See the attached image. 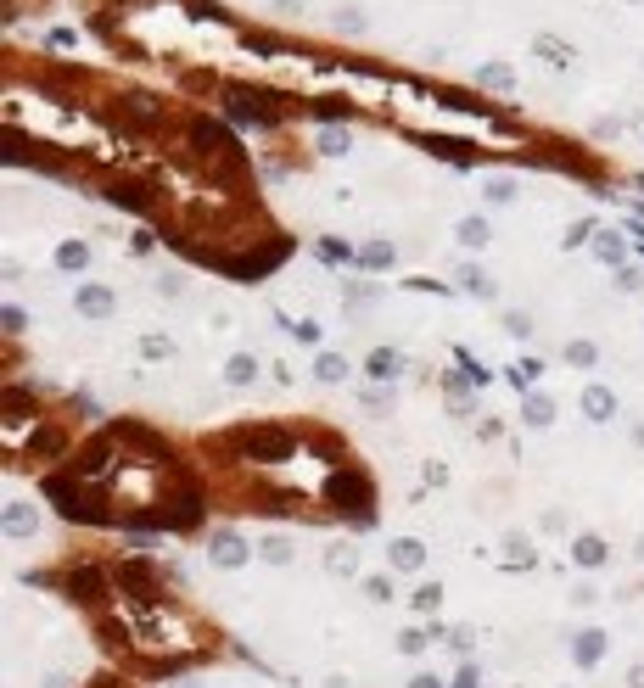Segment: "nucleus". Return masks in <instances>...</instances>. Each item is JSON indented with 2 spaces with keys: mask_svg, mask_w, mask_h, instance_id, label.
Instances as JSON below:
<instances>
[{
  "mask_svg": "<svg viewBox=\"0 0 644 688\" xmlns=\"http://www.w3.org/2000/svg\"><path fill=\"white\" fill-rule=\"evenodd\" d=\"M326 499H331V504H337V509H342L359 532H365V527H376V509H370L376 499H370V481H365L359 470H331Z\"/></svg>",
  "mask_w": 644,
  "mask_h": 688,
  "instance_id": "nucleus-1",
  "label": "nucleus"
},
{
  "mask_svg": "<svg viewBox=\"0 0 644 688\" xmlns=\"http://www.w3.org/2000/svg\"><path fill=\"white\" fill-rule=\"evenodd\" d=\"M135 520H141V527H157V532H190V527H202V499H197V493L151 499Z\"/></svg>",
  "mask_w": 644,
  "mask_h": 688,
  "instance_id": "nucleus-2",
  "label": "nucleus"
},
{
  "mask_svg": "<svg viewBox=\"0 0 644 688\" xmlns=\"http://www.w3.org/2000/svg\"><path fill=\"white\" fill-rule=\"evenodd\" d=\"M280 102L269 90H252V84H224V112L230 118H241V123H252V129H275V112Z\"/></svg>",
  "mask_w": 644,
  "mask_h": 688,
  "instance_id": "nucleus-3",
  "label": "nucleus"
},
{
  "mask_svg": "<svg viewBox=\"0 0 644 688\" xmlns=\"http://www.w3.org/2000/svg\"><path fill=\"white\" fill-rule=\"evenodd\" d=\"M236 453L247 459V465H269V459L292 453V431H286V425H247V431L236 437Z\"/></svg>",
  "mask_w": 644,
  "mask_h": 688,
  "instance_id": "nucleus-4",
  "label": "nucleus"
},
{
  "mask_svg": "<svg viewBox=\"0 0 644 688\" xmlns=\"http://www.w3.org/2000/svg\"><path fill=\"white\" fill-rule=\"evenodd\" d=\"M62 587H68V599H73V605H84V610H107V605L118 599V594H107V571H102V566H90V560L68 566Z\"/></svg>",
  "mask_w": 644,
  "mask_h": 688,
  "instance_id": "nucleus-5",
  "label": "nucleus"
},
{
  "mask_svg": "<svg viewBox=\"0 0 644 688\" xmlns=\"http://www.w3.org/2000/svg\"><path fill=\"white\" fill-rule=\"evenodd\" d=\"M286 252H292V247H286L280 236H269V241H258L252 252H236V257H224V269H230V275H241V280H252V275H269V269L280 264Z\"/></svg>",
  "mask_w": 644,
  "mask_h": 688,
  "instance_id": "nucleus-6",
  "label": "nucleus"
},
{
  "mask_svg": "<svg viewBox=\"0 0 644 688\" xmlns=\"http://www.w3.org/2000/svg\"><path fill=\"white\" fill-rule=\"evenodd\" d=\"M118 118L129 123V129H163L169 123V112L151 102V95H135V90H123L118 95Z\"/></svg>",
  "mask_w": 644,
  "mask_h": 688,
  "instance_id": "nucleus-7",
  "label": "nucleus"
},
{
  "mask_svg": "<svg viewBox=\"0 0 644 688\" xmlns=\"http://www.w3.org/2000/svg\"><path fill=\"white\" fill-rule=\"evenodd\" d=\"M107 202H118V208H129V213H151L157 196H151V185H141V179H107Z\"/></svg>",
  "mask_w": 644,
  "mask_h": 688,
  "instance_id": "nucleus-8",
  "label": "nucleus"
},
{
  "mask_svg": "<svg viewBox=\"0 0 644 688\" xmlns=\"http://www.w3.org/2000/svg\"><path fill=\"white\" fill-rule=\"evenodd\" d=\"M208 554H213V566H219V571H236V566L247 560V543H241V532H219Z\"/></svg>",
  "mask_w": 644,
  "mask_h": 688,
  "instance_id": "nucleus-9",
  "label": "nucleus"
},
{
  "mask_svg": "<svg viewBox=\"0 0 644 688\" xmlns=\"http://www.w3.org/2000/svg\"><path fill=\"white\" fill-rule=\"evenodd\" d=\"M73 303H79L84 319H107V314L118 308V297H112L107 286H79V297H73Z\"/></svg>",
  "mask_w": 644,
  "mask_h": 688,
  "instance_id": "nucleus-10",
  "label": "nucleus"
},
{
  "mask_svg": "<svg viewBox=\"0 0 644 688\" xmlns=\"http://www.w3.org/2000/svg\"><path fill=\"white\" fill-rule=\"evenodd\" d=\"M0 532H6V538H34V532H40V515L28 509V504H6V515H0Z\"/></svg>",
  "mask_w": 644,
  "mask_h": 688,
  "instance_id": "nucleus-11",
  "label": "nucleus"
},
{
  "mask_svg": "<svg viewBox=\"0 0 644 688\" xmlns=\"http://www.w3.org/2000/svg\"><path fill=\"white\" fill-rule=\"evenodd\" d=\"M386 566H393V571H421V566H426V548L415 543V538H393V548H386Z\"/></svg>",
  "mask_w": 644,
  "mask_h": 688,
  "instance_id": "nucleus-12",
  "label": "nucleus"
},
{
  "mask_svg": "<svg viewBox=\"0 0 644 688\" xmlns=\"http://www.w3.org/2000/svg\"><path fill=\"white\" fill-rule=\"evenodd\" d=\"M415 141H421L432 157H443V162H471V146L465 141H443V135H415Z\"/></svg>",
  "mask_w": 644,
  "mask_h": 688,
  "instance_id": "nucleus-13",
  "label": "nucleus"
},
{
  "mask_svg": "<svg viewBox=\"0 0 644 688\" xmlns=\"http://www.w3.org/2000/svg\"><path fill=\"white\" fill-rule=\"evenodd\" d=\"M583 414L589 420H610V414H617V398H610L605 386H583Z\"/></svg>",
  "mask_w": 644,
  "mask_h": 688,
  "instance_id": "nucleus-14",
  "label": "nucleus"
},
{
  "mask_svg": "<svg viewBox=\"0 0 644 688\" xmlns=\"http://www.w3.org/2000/svg\"><path fill=\"white\" fill-rule=\"evenodd\" d=\"M571 560H577V566H589V571L605 566V538H594V532H589V538H577V543H571Z\"/></svg>",
  "mask_w": 644,
  "mask_h": 688,
  "instance_id": "nucleus-15",
  "label": "nucleus"
},
{
  "mask_svg": "<svg viewBox=\"0 0 644 688\" xmlns=\"http://www.w3.org/2000/svg\"><path fill=\"white\" fill-rule=\"evenodd\" d=\"M252 375H258V358L252 353H236L230 364H224V381H230V386H252Z\"/></svg>",
  "mask_w": 644,
  "mask_h": 688,
  "instance_id": "nucleus-16",
  "label": "nucleus"
},
{
  "mask_svg": "<svg viewBox=\"0 0 644 688\" xmlns=\"http://www.w3.org/2000/svg\"><path fill=\"white\" fill-rule=\"evenodd\" d=\"M460 241H465L471 252H482V247L493 241V229H488V218H465V224H460Z\"/></svg>",
  "mask_w": 644,
  "mask_h": 688,
  "instance_id": "nucleus-17",
  "label": "nucleus"
},
{
  "mask_svg": "<svg viewBox=\"0 0 644 688\" xmlns=\"http://www.w3.org/2000/svg\"><path fill=\"white\" fill-rule=\"evenodd\" d=\"M571 654H577V661H583V666H594L600 654H605V633H583V638L571 644Z\"/></svg>",
  "mask_w": 644,
  "mask_h": 688,
  "instance_id": "nucleus-18",
  "label": "nucleus"
},
{
  "mask_svg": "<svg viewBox=\"0 0 644 688\" xmlns=\"http://www.w3.org/2000/svg\"><path fill=\"white\" fill-rule=\"evenodd\" d=\"M258 554H264L269 566H286V560H292V543H286V538H269V532H264V543H258Z\"/></svg>",
  "mask_w": 644,
  "mask_h": 688,
  "instance_id": "nucleus-19",
  "label": "nucleus"
},
{
  "mask_svg": "<svg viewBox=\"0 0 644 688\" xmlns=\"http://www.w3.org/2000/svg\"><path fill=\"white\" fill-rule=\"evenodd\" d=\"M56 264H62V269H84V264H90V247H84V241H68V247L56 252Z\"/></svg>",
  "mask_w": 644,
  "mask_h": 688,
  "instance_id": "nucleus-20",
  "label": "nucleus"
},
{
  "mask_svg": "<svg viewBox=\"0 0 644 688\" xmlns=\"http://www.w3.org/2000/svg\"><path fill=\"white\" fill-rule=\"evenodd\" d=\"M359 264H365V269H386V264H393V247H386V241H370V247L359 252Z\"/></svg>",
  "mask_w": 644,
  "mask_h": 688,
  "instance_id": "nucleus-21",
  "label": "nucleus"
},
{
  "mask_svg": "<svg viewBox=\"0 0 644 688\" xmlns=\"http://www.w3.org/2000/svg\"><path fill=\"white\" fill-rule=\"evenodd\" d=\"M337 28H342V34H365V12L359 6H342L337 12Z\"/></svg>",
  "mask_w": 644,
  "mask_h": 688,
  "instance_id": "nucleus-22",
  "label": "nucleus"
},
{
  "mask_svg": "<svg viewBox=\"0 0 644 688\" xmlns=\"http://www.w3.org/2000/svg\"><path fill=\"white\" fill-rule=\"evenodd\" d=\"M314 375H319V381H342V375H347V364H342L337 353H326V358L314 364Z\"/></svg>",
  "mask_w": 644,
  "mask_h": 688,
  "instance_id": "nucleus-23",
  "label": "nucleus"
},
{
  "mask_svg": "<svg viewBox=\"0 0 644 688\" xmlns=\"http://www.w3.org/2000/svg\"><path fill=\"white\" fill-rule=\"evenodd\" d=\"M319 151H326V157H342V151H347V129H326V135H319Z\"/></svg>",
  "mask_w": 644,
  "mask_h": 688,
  "instance_id": "nucleus-24",
  "label": "nucleus"
},
{
  "mask_svg": "<svg viewBox=\"0 0 644 688\" xmlns=\"http://www.w3.org/2000/svg\"><path fill=\"white\" fill-rule=\"evenodd\" d=\"M527 420H532V425H550V420H555V403H550V398H527Z\"/></svg>",
  "mask_w": 644,
  "mask_h": 688,
  "instance_id": "nucleus-25",
  "label": "nucleus"
},
{
  "mask_svg": "<svg viewBox=\"0 0 644 688\" xmlns=\"http://www.w3.org/2000/svg\"><path fill=\"white\" fill-rule=\"evenodd\" d=\"M393 370H398V353H376L370 358V375L376 381H393Z\"/></svg>",
  "mask_w": 644,
  "mask_h": 688,
  "instance_id": "nucleus-26",
  "label": "nucleus"
},
{
  "mask_svg": "<svg viewBox=\"0 0 644 688\" xmlns=\"http://www.w3.org/2000/svg\"><path fill=\"white\" fill-rule=\"evenodd\" d=\"M482 84H488V90H510V68L488 62V68H482Z\"/></svg>",
  "mask_w": 644,
  "mask_h": 688,
  "instance_id": "nucleus-27",
  "label": "nucleus"
},
{
  "mask_svg": "<svg viewBox=\"0 0 644 688\" xmlns=\"http://www.w3.org/2000/svg\"><path fill=\"white\" fill-rule=\"evenodd\" d=\"M488 202H515V179H488Z\"/></svg>",
  "mask_w": 644,
  "mask_h": 688,
  "instance_id": "nucleus-28",
  "label": "nucleus"
},
{
  "mask_svg": "<svg viewBox=\"0 0 644 688\" xmlns=\"http://www.w3.org/2000/svg\"><path fill=\"white\" fill-rule=\"evenodd\" d=\"M566 358H571V364H594L600 353H594V342H571V347H566Z\"/></svg>",
  "mask_w": 644,
  "mask_h": 688,
  "instance_id": "nucleus-29",
  "label": "nucleus"
},
{
  "mask_svg": "<svg viewBox=\"0 0 644 688\" xmlns=\"http://www.w3.org/2000/svg\"><path fill=\"white\" fill-rule=\"evenodd\" d=\"M365 594H370L376 605H386V599H393V582H386V577H370V582H365Z\"/></svg>",
  "mask_w": 644,
  "mask_h": 688,
  "instance_id": "nucleus-30",
  "label": "nucleus"
},
{
  "mask_svg": "<svg viewBox=\"0 0 644 688\" xmlns=\"http://www.w3.org/2000/svg\"><path fill=\"white\" fill-rule=\"evenodd\" d=\"M0 325H6V336H23V308H0Z\"/></svg>",
  "mask_w": 644,
  "mask_h": 688,
  "instance_id": "nucleus-31",
  "label": "nucleus"
},
{
  "mask_svg": "<svg viewBox=\"0 0 644 688\" xmlns=\"http://www.w3.org/2000/svg\"><path fill=\"white\" fill-rule=\"evenodd\" d=\"M538 51H543V56H555V68H566V62H571V51H566L561 40H538Z\"/></svg>",
  "mask_w": 644,
  "mask_h": 688,
  "instance_id": "nucleus-32",
  "label": "nucleus"
},
{
  "mask_svg": "<svg viewBox=\"0 0 644 688\" xmlns=\"http://www.w3.org/2000/svg\"><path fill=\"white\" fill-rule=\"evenodd\" d=\"M314 112H319V118H347L353 107H347V102H337V95H331V102H314Z\"/></svg>",
  "mask_w": 644,
  "mask_h": 688,
  "instance_id": "nucleus-33",
  "label": "nucleus"
},
{
  "mask_svg": "<svg viewBox=\"0 0 644 688\" xmlns=\"http://www.w3.org/2000/svg\"><path fill=\"white\" fill-rule=\"evenodd\" d=\"M331 571L337 577H353V548H331Z\"/></svg>",
  "mask_w": 644,
  "mask_h": 688,
  "instance_id": "nucleus-34",
  "label": "nucleus"
},
{
  "mask_svg": "<svg viewBox=\"0 0 644 688\" xmlns=\"http://www.w3.org/2000/svg\"><path fill=\"white\" fill-rule=\"evenodd\" d=\"M169 353H174L169 336H146V358H169Z\"/></svg>",
  "mask_w": 644,
  "mask_h": 688,
  "instance_id": "nucleus-35",
  "label": "nucleus"
},
{
  "mask_svg": "<svg viewBox=\"0 0 644 688\" xmlns=\"http://www.w3.org/2000/svg\"><path fill=\"white\" fill-rule=\"evenodd\" d=\"M600 257H605V264H622V247H617V236H600Z\"/></svg>",
  "mask_w": 644,
  "mask_h": 688,
  "instance_id": "nucleus-36",
  "label": "nucleus"
},
{
  "mask_svg": "<svg viewBox=\"0 0 644 688\" xmlns=\"http://www.w3.org/2000/svg\"><path fill=\"white\" fill-rule=\"evenodd\" d=\"M437 599H443V587H421V594H415V610H437Z\"/></svg>",
  "mask_w": 644,
  "mask_h": 688,
  "instance_id": "nucleus-37",
  "label": "nucleus"
},
{
  "mask_svg": "<svg viewBox=\"0 0 644 688\" xmlns=\"http://www.w3.org/2000/svg\"><path fill=\"white\" fill-rule=\"evenodd\" d=\"M617 286H622V291H639V286H644V275H639V269H628V264H622V269H617Z\"/></svg>",
  "mask_w": 644,
  "mask_h": 688,
  "instance_id": "nucleus-38",
  "label": "nucleus"
},
{
  "mask_svg": "<svg viewBox=\"0 0 644 688\" xmlns=\"http://www.w3.org/2000/svg\"><path fill=\"white\" fill-rule=\"evenodd\" d=\"M398 649H404V654H421V649H426V633H404Z\"/></svg>",
  "mask_w": 644,
  "mask_h": 688,
  "instance_id": "nucleus-39",
  "label": "nucleus"
},
{
  "mask_svg": "<svg viewBox=\"0 0 644 688\" xmlns=\"http://www.w3.org/2000/svg\"><path fill=\"white\" fill-rule=\"evenodd\" d=\"M292 336H298V342H308V347H314V342H319V325H314V319H303V325H298V331H292Z\"/></svg>",
  "mask_w": 644,
  "mask_h": 688,
  "instance_id": "nucleus-40",
  "label": "nucleus"
},
{
  "mask_svg": "<svg viewBox=\"0 0 644 688\" xmlns=\"http://www.w3.org/2000/svg\"><path fill=\"white\" fill-rule=\"evenodd\" d=\"M448 644H454V649L465 654V649H471V627H454V633H448Z\"/></svg>",
  "mask_w": 644,
  "mask_h": 688,
  "instance_id": "nucleus-41",
  "label": "nucleus"
},
{
  "mask_svg": "<svg viewBox=\"0 0 644 688\" xmlns=\"http://www.w3.org/2000/svg\"><path fill=\"white\" fill-rule=\"evenodd\" d=\"M45 688H73V677H68V672H51V677H45Z\"/></svg>",
  "mask_w": 644,
  "mask_h": 688,
  "instance_id": "nucleus-42",
  "label": "nucleus"
},
{
  "mask_svg": "<svg viewBox=\"0 0 644 688\" xmlns=\"http://www.w3.org/2000/svg\"><path fill=\"white\" fill-rule=\"evenodd\" d=\"M628 688H644V661H639V666L628 672Z\"/></svg>",
  "mask_w": 644,
  "mask_h": 688,
  "instance_id": "nucleus-43",
  "label": "nucleus"
},
{
  "mask_svg": "<svg viewBox=\"0 0 644 688\" xmlns=\"http://www.w3.org/2000/svg\"><path fill=\"white\" fill-rule=\"evenodd\" d=\"M454 688H476V672H471V666H465V672H460V683H454Z\"/></svg>",
  "mask_w": 644,
  "mask_h": 688,
  "instance_id": "nucleus-44",
  "label": "nucleus"
},
{
  "mask_svg": "<svg viewBox=\"0 0 644 688\" xmlns=\"http://www.w3.org/2000/svg\"><path fill=\"white\" fill-rule=\"evenodd\" d=\"M409 688H443V683H437V677H415Z\"/></svg>",
  "mask_w": 644,
  "mask_h": 688,
  "instance_id": "nucleus-45",
  "label": "nucleus"
}]
</instances>
